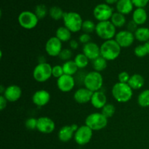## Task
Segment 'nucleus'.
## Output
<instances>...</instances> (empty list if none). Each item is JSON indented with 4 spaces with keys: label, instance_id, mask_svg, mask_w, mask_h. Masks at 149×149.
Wrapping results in <instances>:
<instances>
[{
    "label": "nucleus",
    "instance_id": "25",
    "mask_svg": "<svg viewBox=\"0 0 149 149\" xmlns=\"http://www.w3.org/2000/svg\"><path fill=\"white\" fill-rule=\"evenodd\" d=\"M71 33H72L63 26L57 29L55 31V36L62 42H67L71 39Z\"/></svg>",
    "mask_w": 149,
    "mask_h": 149
},
{
    "label": "nucleus",
    "instance_id": "2",
    "mask_svg": "<svg viewBox=\"0 0 149 149\" xmlns=\"http://www.w3.org/2000/svg\"><path fill=\"white\" fill-rule=\"evenodd\" d=\"M112 96L119 103H127L132 99L133 95V90L127 83L116 82L113 84L111 89Z\"/></svg>",
    "mask_w": 149,
    "mask_h": 149
},
{
    "label": "nucleus",
    "instance_id": "47",
    "mask_svg": "<svg viewBox=\"0 0 149 149\" xmlns=\"http://www.w3.org/2000/svg\"><path fill=\"white\" fill-rule=\"evenodd\" d=\"M144 45H145L147 51H148V54L149 55V40L148 42H146V43H144Z\"/></svg>",
    "mask_w": 149,
    "mask_h": 149
},
{
    "label": "nucleus",
    "instance_id": "41",
    "mask_svg": "<svg viewBox=\"0 0 149 149\" xmlns=\"http://www.w3.org/2000/svg\"><path fill=\"white\" fill-rule=\"evenodd\" d=\"M136 8H144L148 4L149 0H132Z\"/></svg>",
    "mask_w": 149,
    "mask_h": 149
},
{
    "label": "nucleus",
    "instance_id": "11",
    "mask_svg": "<svg viewBox=\"0 0 149 149\" xmlns=\"http://www.w3.org/2000/svg\"><path fill=\"white\" fill-rule=\"evenodd\" d=\"M45 51L50 57H58L63 49V42L56 36H52L45 44Z\"/></svg>",
    "mask_w": 149,
    "mask_h": 149
},
{
    "label": "nucleus",
    "instance_id": "1",
    "mask_svg": "<svg viewBox=\"0 0 149 149\" xmlns=\"http://www.w3.org/2000/svg\"><path fill=\"white\" fill-rule=\"evenodd\" d=\"M100 47V56L107 61L117 59L121 54L122 47L114 39L106 40L102 43Z\"/></svg>",
    "mask_w": 149,
    "mask_h": 149
},
{
    "label": "nucleus",
    "instance_id": "9",
    "mask_svg": "<svg viewBox=\"0 0 149 149\" xmlns=\"http://www.w3.org/2000/svg\"><path fill=\"white\" fill-rule=\"evenodd\" d=\"M113 14V8L106 3L97 4L93 10V15L98 22L110 20Z\"/></svg>",
    "mask_w": 149,
    "mask_h": 149
},
{
    "label": "nucleus",
    "instance_id": "8",
    "mask_svg": "<svg viewBox=\"0 0 149 149\" xmlns=\"http://www.w3.org/2000/svg\"><path fill=\"white\" fill-rule=\"evenodd\" d=\"M39 18L36 14L33 12L29 11V10L21 12L17 17L19 25L23 29L26 30H31L36 28L39 23Z\"/></svg>",
    "mask_w": 149,
    "mask_h": 149
},
{
    "label": "nucleus",
    "instance_id": "12",
    "mask_svg": "<svg viewBox=\"0 0 149 149\" xmlns=\"http://www.w3.org/2000/svg\"><path fill=\"white\" fill-rule=\"evenodd\" d=\"M114 39L121 47L127 48L133 45L135 38L132 32L128 30H122L116 33Z\"/></svg>",
    "mask_w": 149,
    "mask_h": 149
},
{
    "label": "nucleus",
    "instance_id": "32",
    "mask_svg": "<svg viewBox=\"0 0 149 149\" xmlns=\"http://www.w3.org/2000/svg\"><path fill=\"white\" fill-rule=\"evenodd\" d=\"M101 113L106 116L107 119L113 117L116 113V107L113 104L107 103L103 109H101Z\"/></svg>",
    "mask_w": 149,
    "mask_h": 149
},
{
    "label": "nucleus",
    "instance_id": "38",
    "mask_svg": "<svg viewBox=\"0 0 149 149\" xmlns=\"http://www.w3.org/2000/svg\"><path fill=\"white\" fill-rule=\"evenodd\" d=\"M64 74L63 69L62 65H55L52 66V77L56 78L58 79L61 77H62Z\"/></svg>",
    "mask_w": 149,
    "mask_h": 149
},
{
    "label": "nucleus",
    "instance_id": "36",
    "mask_svg": "<svg viewBox=\"0 0 149 149\" xmlns=\"http://www.w3.org/2000/svg\"><path fill=\"white\" fill-rule=\"evenodd\" d=\"M72 50L71 49H68V48H64L62 49V51L61 52L59 55V58L61 61H68L71 60V58H72Z\"/></svg>",
    "mask_w": 149,
    "mask_h": 149
},
{
    "label": "nucleus",
    "instance_id": "18",
    "mask_svg": "<svg viewBox=\"0 0 149 149\" xmlns=\"http://www.w3.org/2000/svg\"><path fill=\"white\" fill-rule=\"evenodd\" d=\"M82 52L90 61H94L100 56V47L95 42H89L83 46Z\"/></svg>",
    "mask_w": 149,
    "mask_h": 149
},
{
    "label": "nucleus",
    "instance_id": "4",
    "mask_svg": "<svg viewBox=\"0 0 149 149\" xmlns=\"http://www.w3.org/2000/svg\"><path fill=\"white\" fill-rule=\"evenodd\" d=\"M84 87L90 90L93 93L99 91L103 85V78L100 72L92 71L85 74L83 79Z\"/></svg>",
    "mask_w": 149,
    "mask_h": 149
},
{
    "label": "nucleus",
    "instance_id": "6",
    "mask_svg": "<svg viewBox=\"0 0 149 149\" xmlns=\"http://www.w3.org/2000/svg\"><path fill=\"white\" fill-rule=\"evenodd\" d=\"M108 119L101 112H94L86 117L84 125L93 131L101 130L107 127Z\"/></svg>",
    "mask_w": 149,
    "mask_h": 149
},
{
    "label": "nucleus",
    "instance_id": "37",
    "mask_svg": "<svg viewBox=\"0 0 149 149\" xmlns=\"http://www.w3.org/2000/svg\"><path fill=\"white\" fill-rule=\"evenodd\" d=\"M38 119L34 117H30L27 119L25 122V126L29 130H35L37 128Z\"/></svg>",
    "mask_w": 149,
    "mask_h": 149
},
{
    "label": "nucleus",
    "instance_id": "3",
    "mask_svg": "<svg viewBox=\"0 0 149 149\" xmlns=\"http://www.w3.org/2000/svg\"><path fill=\"white\" fill-rule=\"evenodd\" d=\"M63 20L64 26H65L71 33L79 32L81 30L84 22L81 16L76 12H65Z\"/></svg>",
    "mask_w": 149,
    "mask_h": 149
},
{
    "label": "nucleus",
    "instance_id": "27",
    "mask_svg": "<svg viewBox=\"0 0 149 149\" xmlns=\"http://www.w3.org/2000/svg\"><path fill=\"white\" fill-rule=\"evenodd\" d=\"M110 20L116 28L123 27L127 23V20L125 15L122 14L120 13H118V12L113 13Z\"/></svg>",
    "mask_w": 149,
    "mask_h": 149
},
{
    "label": "nucleus",
    "instance_id": "16",
    "mask_svg": "<svg viewBox=\"0 0 149 149\" xmlns=\"http://www.w3.org/2000/svg\"><path fill=\"white\" fill-rule=\"evenodd\" d=\"M50 93L46 90H39L33 93L32 102L38 107H43L47 105L50 100Z\"/></svg>",
    "mask_w": 149,
    "mask_h": 149
},
{
    "label": "nucleus",
    "instance_id": "42",
    "mask_svg": "<svg viewBox=\"0 0 149 149\" xmlns=\"http://www.w3.org/2000/svg\"><path fill=\"white\" fill-rule=\"evenodd\" d=\"M138 26L133 21V20H130V22H128L127 24V30H128L129 31L132 32V33H135V31L138 29Z\"/></svg>",
    "mask_w": 149,
    "mask_h": 149
},
{
    "label": "nucleus",
    "instance_id": "20",
    "mask_svg": "<svg viewBox=\"0 0 149 149\" xmlns=\"http://www.w3.org/2000/svg\"><path fill=\"white\" fill-rule=\"evenodd\" d=\"M90 103L96 109H102L107 104V96L105 93L100 91H96L93 93Z\"/></svg>",
    "mask_w": 149,
    "mask_h": 149
},
{
    "label": "nucleus",
    "instance_id": "23",
    "mask_svg": "<svg viewBox=\"0 0 149 149\" xmlns=\"http://www.w3.org/2000/svg\"><path fill=\"white\" fill-rule=\"evenodd\" d=\"M127 84L133 90H140L145 85V79L141 74H134L130 76Z\"/></svg>",
    "mask_w": 149,
    "mask_h": 149
},
{
    "label": "nucleus",
    "instance_id": "21",
    "mask_svg": "<svg viewBox=\"0 0 149 149\" xmlns=\"http://www.w3.org/2000/svg\"><path fill=\"white\" fill-rule=\"evenodd\" d=\"M148 20V14L144 8H136L132 12V20L138 26H143Z\"/></svg>",
    "mask_w": 149,
    "mask_h": 149
},
{
    "label": "nucleus",
    "instance_id": "14",
    "mask_svg": "<svg viewBox=\"0 0 149 149\" xmlns=\"http://www.w3.org/2000/svg\"><path fill=\"white\" fill-rule=\"evenodd\" d=\"M36 130L41 133L50 134L55 130V123L48 116H41L38 118Z\"/></svg>",
    "mask_w": 149,
    "mask_h": 149
},
{
    "label": "nucleus",
    "instance_id": "44",
    "mask_svg": "<svg viewBox=\"0 0 149 149\" xmlns=\"http://www.w3.org/2000/svg\"><path fill=\"white\" fill-rule=\"evenodd\" d=\"M7 103H8V101H7V99L4 97V95H0V109H1V111L4 110V109L7 106Z\"/></svg>",
    "mask_w": 149,
    "mask_h": 149
},
{
    "label": "nucleus",
    "instance_id": "43",
    "mask_svg": "<svg viewBox=\"0 0 149 149\" xmlns=\"http://www.w3.org/2000/svg\"><path fill=\"white\" fill-rule=\"evenodd\" d=\"M69 43V47L70 49L71 50H76L79 48V42H78L76 39H71V40L68 42Z\"/></svg>",
    "mask_w": 149,
    "mask_h": 149
},
{
    "label": "nucleus",
    "instance_id": "24",
    "mask_svg": "<svg viewBox=\"0 0 149 149\" xmlns=\"http://www.w3.org/2000/svg\"><path fill=\"white\" fill-rule=\"evenodd\" d=\"M136 40L140 42L146 43L149 40V28L140 26L134 33Z\"/></svg>",
    "mask_w": 149,
    "mask_h": 149
},
{
    "label": "nucleus",
    "instance_id": "33",
    "mask_svg": "<svg viewBox=\"0 0 149 149\" xmlns=\"http://www.w3.org/2000/svg\"><path fill=\"white\" fill-rule=\"evenodd\" d=\"M96 24H95L94 22L91 20H84L82 24V28L81 30L83 31L84 33H87L90 34L95 31Z\"/></svg>",
    "mask_w": 149,
    "mask_h": 149
},
{
    "label": "nucleus",
    "instance_id": "28",
    "mask_svg": "<svg viewBox=\"0 0 149 149\" xmlns=\"http://www.w3.org/2000/svg\"><path fill=\"white\" fill-rule=\"evenodd\" d=\"M107 62L108 61L105 58L100 56L96 58V59H95L94 61H93L92 65H93V68L94 69V71L100 73L101 71H104L107 68Z\"/></svg>",
    "mask_w": 149,
    "mask_h": 149
},
{
    "label": "nucleus",
    "instance_id": "45",
    "mask_svg": "<svg viewBox=\"0 0 149 149\" xmlns=\"http://www.w3.org/2000/svg\"><path fill=\"white\" fill-rule=\"evenodd\" d=\"M119 1V0H105V1L106 2V4H115V3H117V1Z\"/></svg>",
    "mask_w": 149,
    "mask_h": 149
},
{
    "label": "nucleus",
    "instance_id": "40",
    "mask_svg": "<svg viewBox=\"0 0 149 149\" xmlns=\"http://www.w3.org/2000/svg\"><path fill=\"white\" fill-rule=\"evenodd\" d=\"M91 39L92 37L90 36V34L87 33H84V32L81 34H80L79 36V43L83 44L84 45L89 43V42H91Z\"/></svg>",
    "mask_w": 149,
    "mask_h": 149
},
{
    "label": "nucleus",
    "instance_id": "31",
    "mask_svg": "<svg viewBox=\"0 0 149 149\" xmlns=\"http://www.w3.org/2000/svg\"><path fill=\"white\" fill-rule=\"evenodd\" d=\"M65 12L63 11L62 9L58 6H53L49 10V15L51 18L55 20H59L63 19Z\"/></svg>",
    "mask_w": 149,
    "mask_h": 149
},
{
    "label": "nucleus",
    "instance_id": "17",
    "mask_svg": "<svg viewBox=\"0 0 149 149\" xmlns=\"http://www.w3.org/2000/svg\"><path fill=\"white\" fill-rule=\"evenodd\" d=\"M8 102L14 103L17 101L22 96V90L20 86L11 84L6 87L4 94L2 95Z\"/></svg>",
    "mask_w": 149,
    "mask_h": 149
},
{
    "label": "nucleus",
    "instance_id": "15",
    "mask_svg": "<svg viewBox=\"0 0 149 149\" xmlns=\"http://www.w3.org/2000/svg\"><path fill=\"white\" fill-rule=\"evenodd\" d=\"M79 126L75 124L71 125L63 126L58 131V139L63 143H67L74 138L75 132L78 129Z\"/></svg>",
    "mask_w": 149,
    "mask_h": 149
},
{
    "label": "nucleus",
    "instance_id": "46",
    "mask_svg": "<svg viewBox=\"0 0 149 149\" xmlns=\"http://www.w3.org/2000/svg\"><path fill=\"white\" fill-rule=\"evenodd\" d=\"M5 90H6V87H4L3 85L0 86V93H1V95L4 94Z\"/></svg>",
    "mask_w": 149,
    "mask_h": 149
},
{
    "label": "nucleus",
    "instance_id": "39",
    "mask_svg": "<svg viewBox=\"0 0 149 149\" xmlns=\"http://www.w3.org/2000/svg\"><path fill=\"white\" fill-rule=\"evenodd\" d=\"M130 78V75L127 71H122L118 75V80H119V82L121 83H128Z\"/></svg>",
    "mask_w": 149,
    "mask_h": 149
},
{
    "label": "nucleus",
    "instance_id": "7",
    "mask_svg": "<svg viewBox=\"0 0 149 149\" xmlns=\"http://www.w3.org/2000/svg\"><path fill=\"white\" fill-rule=\"evenodd\" d=\"M52 77V66L48 63H38L33 71V77L35 81L44 83Z\"/></svg>",
    "mask_w": 149,
    "mask_h": 149
},
{
    "label": "nucleus",
    "instance_id": "35",
    "mask_svg": "<svg viewBox=\"0 0 149 149\" xmlns=\"http://www.w3.org/2000/svg\"><path fill=\"white\" fill-rule=\"evenodd\" d=\"M134 53H135V56H137L138 58H144L147 55H148V51H147L144 44L135 47V49H134Z\"/></svg>",
    "mask_w": 149,
    "mask_h": 149
},
{
    "label": "nucleus",
    "instance_id": "19",
    "mask_svg": "<svg viewBox=\"0 0 149 149\" xmlns=\"http://www.w3.org/2000/svg\"><path fill=\"white\" fill-rule=\"evenodd\" d=\"M93 94V92L86 87H80L74 93V99L79 104H86L90 103Z\"/></svg>",
    "mask_w": 149,
    "mask_h": 149
},
{
    "label": "nucleus",
    "instance_id": "29",
    "mask_svg": "<svg viewBox=\"0 0 149 149\" xmlns=\"http://www.w3.org/2000/svg\"><path fill=\"white\" fill-rule=\"evenodd\" d=\"M138 104L142 108L149 107V89L144 90L138 95L137 98Z\"/></svg>",
    "mask_w": 149,
    "mask_h": 149
},
{
    "label": "nucleus",
    "instance_id": "30",
    "mask_svg": "<svg viewBox=\"0 0 149 149\" xmlns=\"http://www.w3.org/2000/svg\"><path fill=\"white\" fill-rule=\"evenodd\" d=\"M74 61L75 62L76 65L79 68V69H83L85 68L88 65L89 61L90 60L88 59L87 56L84 53H79L74 57Z\"/></svg>",
    "mask_w": 149,
    "mask_h": 149
},
{
    "label": "nucleus",
    "instance_id": "34",
    "mask_svg": "<svg viewBox=\"0 0 149 149\" xmlns=\"http://www.w3.org/2000/svg\"><path fill=\"white\" fill-rule=\"evenodd\" d=\"M34 13L37 16L39 20H42L45 18L47 15L49 13V10L45 4H38L35 8Z\"/></svg>",
    "mask_w": 149,
    "mask_h": 149
},
{
    "label": "nucleus",
    "instance_id": "26",
    "mask_svg": "<svg viewBox=\"0 0 149 149\" xmlns=\"http://www.w3.org/2000/svg\"><path fill=\"white\" fill-rule=\"evenodd\" d=\"M62 66L64 71V74H66V75H70L74 77L78 72L79 68L76 65L74 60H70V61H65L63 64Z\"/></svg>",
    "mask_w": 149,
    "mask_h": 149
},
{
    "label": "nucleus",
    "instance_id": "22",
    "mask_svg": "<svg viewBox=\"0 0 149 149\" xmlns=\"http://www.w3.org/2000/svg\"><path fill=\"white\" fill-rule=\"evenodd\" d=\"M134 4L132 0H119L116 3V10L123 15H128L133 11Z\"/></svg>",
    "mask_w": 149,
    "mask_h": 149
},
{
    "label": "nucleus",
    "instance_id": "5",
    "mask_svg": "<svg viewBox=\"0 0 149 149\" xmlns=\"http://www.w3.org/2000/svg\"><path fill=\"white\" fill-rule=\"evenodd\" d=\"M100 39L104 41L114 39L116 34V28L113 26L111 20L98 22L96 24L95 31Z\"/></svg>",
    "mask_w": 149,
    "mask_h": 149
},
{
    "label": "nucleus",
    "instance_id": "10",
    "mask_svg": "<svg viewBox=\"0 0 149 149\" xmlns=\"http://www.w3.org/2000/svg\"><path fill=\"white\" fill-rule=\"evenodd\" d=\"M93 136V130H92L86 125H81L78 127L74 134V139L79 146H85L90 142Z\"/></svg>",
    "mask_w": 149,
    "mask_h": 149
},
{
    "label": "nucleus",
    "instance_id": "13",
    "mask_svg": "<svg viewBox=\"0 0 149 149\" xmlns=\"http://www.w3.org/2000/svg\"><path fill=\"white\" fill-rule=\"evenodd\" d=\"M56 84L60 91L63 93H69L75 87L76 81L73 76L63 74L57 79Z\"/></svg>",
    "mask_w": 149,
    "mask_h": 149
}]
</instances>
